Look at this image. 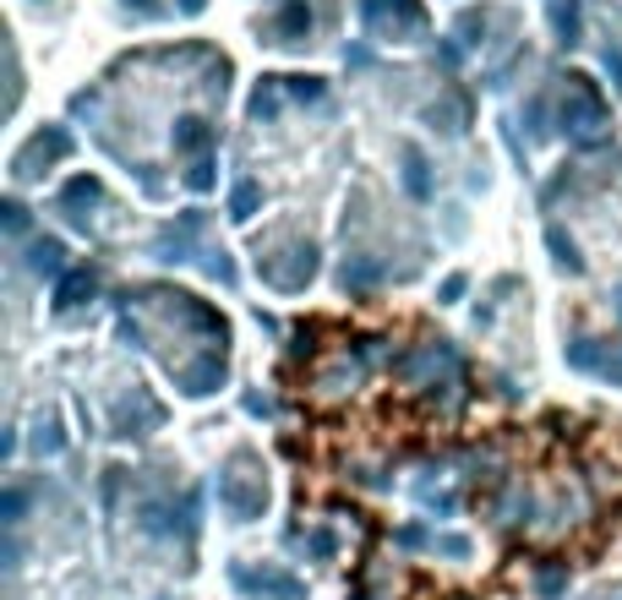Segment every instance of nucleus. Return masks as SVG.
<instances>
[{"instance_id": "f257e3e1", "label": "nucleus", "mask_w": 622, "mask_h": 600, "mask_svg": "<svg viewBox=\"0 0 622 600\" xmlns=\"http://www.w3.org/2000/svg\"><path fill=\"white\" fill-rule=\"evenodd\" d=\"M562 44L584 50L607 83L622 87V0H557L551 6Z\"/></svg>"}]
</instances>
